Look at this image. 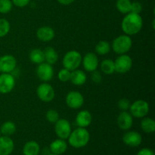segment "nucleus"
<instances>
[{
    "mask_svg": "<svg viewBox=\"0 0 155 155\" xmlns=\"http://www.w3.org/2000/svg\"><path fill=\"white\" fill-rule=\"evenodd\" d=\"M40 152L39 145L35 141L27 142L23 148L24 155H39Z\"/></svg>",
    "mask_w": 155,
    "mask_h": 155,
    "instance_id": "nucleus-21",
    "label": "nucleus"
},
{
    "mask_svg": "<svg viewBox=\"0 0 155 155\" xmlns=\"http://www.w3.org/2000/svg\"><path fill=\"white\" fill-rule=\"evenodd\" d=\"M110 48H111V46L110 43L104 40L99 41L95 45V51L100 55H105L108 54L110 51Z\"/></svg>",
    "mask_w": 155,
    "mask_h": 155,
    "instance_id": "nucleus-28",
    "label": "nucleus"
},
{
    "mask_svg": "<svg viewBox=\"0 0 155 155\" xmlns=\"http://www.w3.org/2000/svg\"><path fill=\"white\" fill-rule=\"evenodd\" d=\"M50 151L51 154L61 155L65 153V151L68 149V144L65 142L64 139H58L56 140L53 141L50 144Z\"/></svg>",
    "mask_w": 155,
    "mask_h": 155,
    "instance_id": "nucleus-19",
    "label": "nucleus"
},
{
    "mask_svg": "<svg viewBox=\"0 0 155 155\" xmlns=\"http://www.w3.org/2000/svg\"><path fill=\"white\" fill-rule=\"evenodd\" d=\"M133 66V60L128 54H120L114 61L115 72L119 74H126L131 70Z\"/></svg>",
    "mask_w": 155,
    "mask_h": 155,
    "instance_id": "nucleus-6",
    "label": "nucleus"
},
{
    "mask_svg": "<svg viewBox=\"0 0 155 155\" xmlns=\"http://www.w3.org/2000/svg\"><path fill=\"white\" fill-rule=\"evenodd\" d=\"M137 155H154V153L150 148H142L138 152Z\"/></svg>",
    "mask_w": 155,
    "mask_h": 155,
    "instance_id": "nucleus-37",
    "label": "nucleus"
},
{
    "mask_svg": "<svg viewBox=\"0 0 155 155\" xmlns=\"http://www.w3.org/2000/svg\"><path fill=\"white\" fill-rule=\"evenodd\" d=\"M133 41L128 35H120L115 38L112 42L113 51L117 54H124L128 52L132 48Z\"/></svg>",
    "mask_w": 155,
    "mask_h": 155,
    "instance_id": "nucleus-3",
    "label": "nucleus"
},
{
    "mask_svg": "<svg viewBox=\"0 0 155 155\" xmlns=\"http://www.w3.org/2000/svg\"><path fill=\"white\" fill-rule=\"evenodd\" d=\"M84 69L88 72L95 71L98 66V59L96 54L93 52H89L82 59Z\"/></svg>",
    "mask_w": 155,
    "mask_h": 155,
    "instance_id": "nucleus-14",
    "label": "nucleus"
},
{
    "mask_svg": "<svg viewBox=\"0 0 155 155\" xmlns=\"http://www.w3.org/2000/svg\"><path fill=\"white\" fill-rule=\"evenodd\" d=\"M67 105L72 109H79L84 104V98L80 92L77 91L70 92L66 96Z\"/></svg>",
    "mask_w": 155,
    "mask_h": 155,
    "instance_id": "nucleus-12",
    "label": "nucleus"
},
{
    "mask_svg": "<svg viewBox=\"0 0 155 155\" xmlns=\"http://www.w3.org/2000/svg\"><path fill=\"white\" fill-rule=\"evenodd\" d=\"M91 77H92V80L95 83H100L101 82V80H102L101 73L99 71H96V70L95 71H92Z\"/></svg>",
    "mask_w": 155,
    "mask_h": 155,
    "instance_id": "nucleus-35",
    "label": "nucleus"
},
{
    "mask_svg": "<svg viewBox=\"0 0 155 155\" xmlns=\"http://www.w3.org/2000/svg\"><path fill=\"white\" fill-rule=\"evenodd\" d=\"M71 71L64 68L63 69H61L58 72V80L60 81L65 83V82H68L71 80Z\"/></svg>",
    "mask_w": 155,
    "mask_h": 155,
    "instance_id": "nucleus-32",
    "label": "nucleus"
},
{
    "mask_svg": "<svg viewBox=\"0 0 155 155\" xmlns=\"http://www.w3.org/2000/svg\"><path fill=\"white\" fill-rule=\"evenodd\" d=\"M133 119L131 114L124 110L117 117V125L121 130H129L133 127Z\"/></svg>",
    "mask_w": 155,
    "mask_h": 155,
    "instance_id": "nucleus-15",
    "label": "nucleus"
},
{
    "mask_svg": "<svg viewBox=\"0 0 155 155\" xmlns=\"http://www.w3.org/2000/svg\"><path fill=\"white\" fill-rule=\"evenodd\" d=\"M36 94L38 98L44 102H50L55 96L54 88L46 83H42L38 86L36 89Z\"/></svg>",
    "mask_w": 155,
    "mask_h": 155,
    "instance_id": "nucleus-7",
    "label": "nucleus"
},
{
    "mask_svg": "<svg viewBox=\"0 0 155 155\" xmlns=\"http://www.w3.org/2000/svg\"><path fill=\"white\" fill-rule=\"evenodd\" d=\"M44 57H45V61L49 64L52 65L58 61V54L54 48L52 47H47L44 49Z\"/></svg>",
    "mask_w": 155,
    "mask_h": 155,
    "instance_id": "nucleus-22",
    "label": "nucleus"
},
{
    "mask_svg": "<svg viewBox=\"0 0 155 155\" xmlns=\"http://www.w3.org/2000/svg\"><path fill=\"white\" fill-rule=\"evenodd\" d=\"M68 139L69 144L73 148H81L89 143L90 134L86 128L78 127L71 132Z\"/></svg>",
    "mask_w": 155,
    "mask_h": 155,
    "instance_id": "nucleus-2",
    "label": "nucleus"
},
{
    "mask_svg": "<svg viewBox=\"0 0 155 155\" xmlns=\"http://www.w3.org/2000/svg\"><path fill=\"white\" fill-rule=\"evenodd\" d=\"M130 111L133 117L143 118L149 112V104L144 100H137L130 104Z\"/></svg>",
    "mask_w": 155,
    "mask_h": 155,
    "instance_id": "nucleus-5",
    "label": "nucleus"
},
{
    "mask_svg": "<svg viewBox=\"0 0 155 155\" xmlns=\"http://www.w3.org/2000/svg\"><path fill=\"white\" fill-rule=\"evenodd\" d=\"M143 26V20L139 14H127L121 23V28L126 35L133 36L140 32Z\"/></svg>",
    "mask_w": 155,
    "mask_h": 155,
    "instance_id": "nucleus-1",
    "label": "nucleus"
},
{
    "mask_svg": "<svg viewBox=\"0 0 155 155\" xmlns=\"http://www.w3.org/2000/svg\"><path fill=\"white\" fill-rule=\"evenodd\" d=\"M15 86V79L11 74H2L0 75V93L8 94L12 92Z\"/></svg>",
    "mask_w": 155,
    "mask_h": 155,
    "instance_id": "nucleus-11",
    "label": "nucleus"
},
{
    "mask_svg": "<svg viewBox=\"0 0 155 155\" xmlns=\"http://www.w3.org/2000/svg\"><path fill=\"white\" fill-rule=\"evenodd\" d=\"M12 2L11 0H0V13L7 14L12 9Z\"/></svg>",
    "mask_w": 155,
    "mask_h": 155,
    "instance_id": "nucleus-29",
    "label": "nucleus"
},
{
    "mask_svg": "<svg viewBox=\"0 0 155 155\" xmlns=\"http://www.w3.org/2000/svg\"><path fill=\"white\" fill-rule=\"evenodd\" d=\"M130 100L127 99V98H122V99L118 101V107H119L120 110H127L130 109Z\"/></svg>",
    "mask_w": 155,
    "mask_h": 155,
    "instance_id": "nucleus-33",
    "label": "nucleus"
},
{
    "mask_svg": "<svg viewBox=\"0 0 155 155\" xmlns=\"http://www.w3.org/2000/svg\"><path fill=\"white\" fill-rule=\"evenodd\" d=\"M36 74L40 80L43 82H48L53 78L54 69L51 64L46 62H42L38 65L36 68Z\"/></svg>",
    "mask_w": 155,
    "mask_h": 155,
    "instance_id": "nucleus-10",
    "label": "nucleus"
},
{
    "mask_svg": "<svg viewBox=\"0 0 155 155\" xmlns=\"http://www.w3.org/2000/svg\"><path fill=\"white\" fill-rule=\"evenodd\" d=\"M76 124L79 127L86 128L91 124L92 120V114L89 110H83L79 112L76 117Z\"/></svg>",
    "mask_w": 155,
    "mask_h": 155,
    "instance_id": "nucleus-17",
    "label": "nucleus"
},
{
    "mask_svg": "<svg viewBox=\"0 0 155 155\" xmlns=\"http://www.w3.org/2000/svg\"><path fill=\"white\" fill-rule=\"evenodd\" d=\"M131 5L132 2L130 0H117V9L124 15L131 12Z\"/></svg>",
    "mask_w": 155,
    "mask_h": 155,
    "instance_id": "nucleus-27",
    "label": "nucleus"
},
{
    "mask_svg": "<svg viewBox=\"0 0 155 155\" xmlns=\"http://www.w3.org/2000/svg\"><path fill=\"white\" fill-rule=\"evenodd\" d=\"M101 71L107 75H110L115 72L114 61L110 58L104 59L101 63Z\"/></svg>",
    "mask_w": 155,
    "mask_h": 155,
    "instance_id": "nucleus-25",
    "label": "nucleus"
},
{
    "mask_svg": "<svg viewBox=\"0 0 155 155\" xmlns=\"http://www.w3.org/2000/svg\"><path fill=\"white\" fill-rule=\"evenodd\" d=\"M142 5L140 2H132L131 5V12L136 14H139L142 12Z\"/></svg>",
    "mask_w": 155,
    "mask_h": 155,
    "instance_id": "nucleus-34",
    "label": "nucleus"
},
{
    "mask_svg": "<svg viewBox=\"0 0 155 155\" xmlns=\"http://www.w3.org/2000/svg\"><path fill=\"white\" fill-rule=\"evenodd\" d=\"M82 55L79 51L71 50L64 54L62 60L64 68L72 71L77 69L82 63Z\"/></svg>",
    "mask_w": 155,
    "mask_h": 155,
    "instance_id": "nucleus-4",
    "label": "nucleus"
},
{
    "mask_svg": "<svg viewBox=\"0 0 155 155\" xmlns=\"http://www.w3.org/2000/svg\"><path fill=\"white\" fill-rule=\"evenodd\" d=\"M10 31V24L5 19H0V38L6 36Z\"/></svg>",
    "mask_w": 155,
    "mask_h": 155,
    "instance_id": "nucleus-30",
    "label": "nucleus"
},
{
    "mask_svg": "<svg viewBox=\"0 0 155 155\" xmlns=\"http://www.w3.org/2000/svg\"><path fill=\"white\" fill-rule=\"evenodd\" d=\"M123 142L127 146L135 148L142 144V137L139 133L136 131H129L123 136Z\"/></svg>",
    "mask_w": 155,
    "mask_h": 155,
    "instance_id": "nucleus-13",
    "label": "nucleus"
},
{
    "mask_svg": "<svg viewBox=\"0 0 155 155\" xmlns=\"http://www.w3.org/2000/svg\"><path fill=\"white\" fill-rule=\"evenodd\" d=\"M141 128L145 133H153L155 131V121L152 118H143L141 121Z\"/></svg>",
    "mask_w": 155,
    "mask_h": 155,
    "instance_id": "nucleus-24",
    "label": "nucleus"
},
{
    "mask_svg": "<svg viewBox=\"0 0 155 155\" xmlns=\"http://www.w3.org/2000/svg\"><path fill=\"white\" fill-rule=\"evenodd\" d=\"M61 5H69L71 3L74 2L75 0H57Z\"/></svg>",
    "mask_w": 155,
    "mask_h": 155,
    "instance_id": "nucleus-38",
    "label": "nucleus"
},
{
    "mask_svg": "<svg viewBox=\"0 0 155 155\" xmlns=\"http://www.w3.org/2000/svg\"><path fill=\"white\" fill-rule=\"evenodd\" d=\"M14 147L15 144L10 136H0V155H10Z\"/></svg>",
    "mask_w": 155,
    "mask_h": 155,
    "instance_id": "nucleus-16",
    "label": "nucleus"
},
{
    "mask_svg": "<svg viewBox=\"0 0 155 155\" xmlns=\"http://www.w3.org/2000/svg\"><path fill=\"white\" fill-rule=\"evenodd\" d=\"M30 59L33 63L39 64L45 61L44 52L39 48H34L30 53Z\"/></svg>",
    "mask_w": 155,
    "mask_h": 155,
    "instance_id": "nucleus-26",
    "label": "nucleus"
},
{
    "mask_svg": "<svg viewBox=\"0 0 155 155\" xmlns=\"http://www.w3.org/2000/svg\"><path fill=\"white\" fill-rule=\"evenodd\" d=\"M54 30L47 26L39 27L36 31V36L42 42H50L54 39Z\"/></svg>",
    "mask_w": 155,
    "mask_h": 155,
    "instance_id": "nucleus-18",
    "label": "nucleus"
},
{
    "mask_svg": "<svg viewBox=\"0 0 155 155\" xmlns=\"http://www.w3.org/2000/svg\"><path fill=\"white\" fill-rule=\"evenodd\" d=\"M12 4L18 8H24L30 3V0H12Z\"/></svg>",
    "mask_w": 155,
    "mask_h": 155,
    "instance_id": "nucleus-36",
    "label": "nucleus"
},
{
    "mask_svg": "<svg viewBox=\"0 0 155 155\" xmlns=\"http://www.w3.org/2000/svg\"><path fill=\"white\" fill-rule=\"evenodd\" d=\"M17 66L16 58L11 54H5L0 58V72L2 74H11Z\"/></svg>",
    "mask_w": 155,
    "mask_h": 155,
    "instance_id": "nucleus-9",
    "label": "nucleus"
},
{
    "mask_svg": "<svg viewBox=\"0 0 155 155\" xmlns=\"http://www.w3.org/2000/svg\"><path fill=\"white\" fill-rule=\"evenodd\" d=\"M45 117L46 120L50 123H52V124H55L58 120H59V114L58 112L55 110H48V111L45 114Z\"/></svg>",
    "mask_w": 155,
    "mask_h": 155,
    "instance_id": "nucleus-31",
    "label": "nucleus"
},
{
    "mask_svg": "<svg viewBox=\"0 0 155 155\" xmlns=\"http://www.w3.org/2000/svg\"><path fill=\"white\" fill-rule=\"evenodd\" d=\"M49 155H57V154H49Z\"/></svg>",
    "mask_w": 155,
    "mask_h": 155,
    "instance_id": "nucleus-39",
    "label": "nucleus"
},
{
    "mask_svg": "<svg viewBox=\"0 0 155 155\" xmlns=\"http://www.w3.org/2000/svg\"><path fill=\"white\" fill-rule=\"evenodd\" d=\"M87 77L86 74L81 70H74L71 71V81L75 86H83L86 83Z\"/></svg>",
    "mask_w": 155,
    "mask_h": 155,
    "instance_id": "nucleus-20",
    "label": "nucleus"
},
{
    "mask_svg": "<svg viewBox=\"0 0 155 155\" xmlns=\"http://www.w3.org/2000/svg\"><path fill=\"white\" fill-rule=\"evenodd\" d=\"M0 136H2V133H1V132H0Z\"/></svg>",
    "mask_w": 155,
    "mask_h": 155,
    "instance_id": "nucleus-40",
    "label": "nucleus"
},
{
    "mask_svg": "<svg viewBox=\"0 0 155 155\" xmlns=\"http://www.w3.org/2000/svg\"><path fill=\"white\" fill-rule=\"evenodd\" d=\"M16 130L17 127L15 123L12 122V121H7L2 125L0 132H1L2 136H11L15 134Z\"/></svg>",
    "mask_w": 155,
    "mask_h": 155,
    "instance_id": "nucleus-23",
    "label": "nucleus"
},
{
    "mask_svg": "<svg viewBox=\"0 0 155 155\" xmlns=\"http://www.w3.org/2000/svg\"><path fill=\"white\" fill-rule=\"evenodd\" d=\"M54 131L59 139H68L72 132L71 124L66 119H59L55 123Z\"/></svg>",
    "mask_w": 155,
    "mask_h": 155,
    "instance_id": "nucleus-8",
    "label": "nucleus"
}]
</instances>
